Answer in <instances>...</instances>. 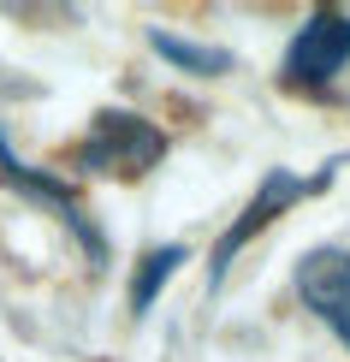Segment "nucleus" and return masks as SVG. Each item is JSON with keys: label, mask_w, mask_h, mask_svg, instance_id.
Returning a JSON list of instances; mask_svg holds the SVG:
<instances>
[{"label": "nucleus", "mask_w": 350, "mask_h": 362, "mask_svg": "<svg viewBox=\"0 0 350 362\" xmlns=\"http://www.w3.org/2000/svg\"><path fill=\"white\" fill-rule=\"evenodd\" d=\"M161 155H166V137L148 125V119H136V113H101V119H95V131H89L83 148H78V167L136 178V173L155 167Z\"/></svg>", "instance_id": "obj_1"}, {"label": "nucleus", "mask_w": 350, "mask_h": 362, "mask_svg": "<svg viewBox=\"0 0 350 362\" xmlns=\"http://www.w3.org/2000/svg\"><path fill=\"white\" fill-rule=\"evenodd\" d=\"M344 59H350V12L321 6L291 36V48H285V78L291 83H327Z\"/></svg>", "instance_id": "obj_2"}, {"label": "nucleus", "mask_w": 350, "mask_h": 362, "mask_svg": "<svg viewBox=\"0 0 350 362\" xmlns=\"http://www.w3.org/2000/svg\"><path fill=\"white\" fill-rule=\"evenodd\" d=\"M321 185H327V173H321V178H297V173L273 167V173L262 178V190L250 196V208H243V214H238V226H232V232L220 238V250H214V279L226 274V262H232V255H238L243 244H250V238L262 232L267 220H279V214H285V208H291V202H303V196H315Z\"/></svg>", "instance_id": "obj_3"}, {"label": "nucleus", "mask_w": 350, "mask_h": 362, "mask_svg": "<svg viewBox=\"0 0 350 362\" xmlns=\"http://www.w3.org/2000/svg\"><path fill=\"white\" fill-rule=\"evenodd\" d=\"M297 297L350 344V255L344 250H309L297 262Z\"/></svg>", "instance_id": "obj_4"}, {"label": "nucleus", "mask_w": 350, "mask_h": 362, "mask_svg": "<svg viewBox=\"0 0 350 362\" xmlns=\"http://www.w3.org/2000/svg\"><path fill=\"white\" fill-rule=\"evenodd\" d=\"M178 262H185V244H161V250L143 255V267H136V279H131V309H136V315L155 303V291L178 274Z\"/></svg>", "instance_id": "obj_5"}, {"label": "nucleus", "mask_w": 350, "mask_h": 362, "mask_svg": "<svg viewBox=\"0 0 350 362\" xmlns=\"http://www.w3.org/2000/svg\"><path fill=\"white\" fill-rule=\"evenodd\" d=\"M155 54L161 59H173V66H185V71H196V78H214V71H226L232 59H226L220 48H196V42H185V36H166V30H155Z\"/></svg>", "instance_id": "obj_6"}]
</instances>
